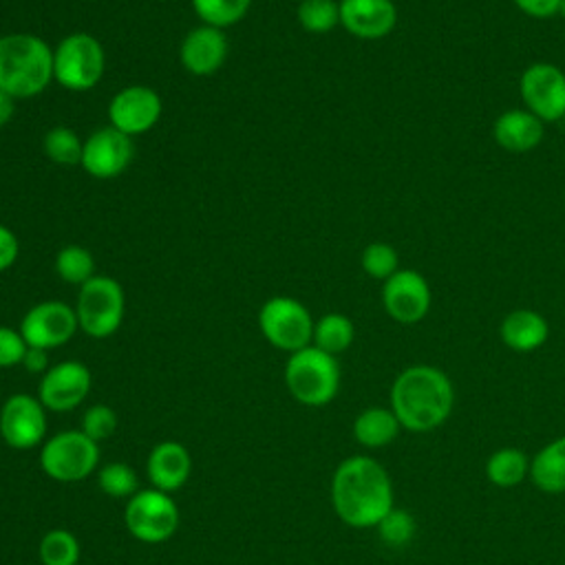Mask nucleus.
<instances>
[{
	"mask_svg": "<svg viewBox=\"0 0 565 565\" xmlns=\"http://www.w3.org/2000/svg\"><path fill=\"white\" fill-rule=\"evenodd\" d=\"M331 505L344 525L375 527L395 505L388 470L369 455L342 459L331 477Z\"/></svg>",
	"mask_w": 565,
	"mask_h": 565,
	"instance_id": "nucleus-1",
	"label": "nucleus"
},
{
	"mask_svg": "<svg viewBox=\"0 0 565 565\" xmlns=\"http://www.w3.org/2000/svg\"><path fill=\"white\" fill-rule=\"evenodd\" d=\"M388 406L402 430L433 433L448 422L455 408L452 380L433 364H411L395 375Z\"/></svg>",
	"mask_w": 565,
	"mask_h": 565,
	"instance_id": "nucleus-2",
	"label": "nucleus"
},
{
	"mask_svg": "<svg viewBox=\"0 0 565 565\" xmlns=\"http://www.w3.org/2000/svg\"><path fill=\"white\" fill-rule=\"evenodd\" d=\"M53 82V49L33 33L0 38V88L13 99L40 95Z\"/></svg>",
	"mask_w": 565,
	"mask_h": 565,
	"instance_id": "nucleus-3",
	"label": "nucleus"
},
{
	"mask_svg": "<svg viewBox=\"0 0 565 565\" xmlns=\"http://www.w3.org/2000/svg\"><path fill=\"white\" fill-rule=\"evenodd\" d=\"M285 386L305 406H327L340 391V364L335 355L309 344L289 353Z\"/></svg>",
	"mask_w": 565,
	"mask_h": 565,
	"instance_id": "nucleus-4",
	"label": "nucleus"
},
{
	"mask_svg": "<svg viewBox=\"0 0 565 565\" xmlns=\"http://www.w3.org/2000/svg\"><path fill=\"white\" fill-rule=\"evenodd\" d=\"M106 68L102 42L90 33H68L53 49V82L73 93L95 88Z\"/></svg>",
	"mask_w": 565,
	"mask_h": 565,
	"instance_id": "nucleus-5",
	"label": "nucleus"
},
{
	"mask_svg": "<svg viewBox=\"0 0 565 565\" xmlns=\"http://www.w3.org/2000/svg\"><path fill=\"white\" fill-rule=\"evenodd\" d=\"M126 296L124 287L104 274L93 276L88 282L79 287L75 300V313L79 329L97 340L113 335L124 320Z\"/></svg>",
	"mask_w": 565,
	"mask_h": 565,
	"instance_id": "nucleus-6",
	"label": "nucleus"
},
{
	"mask_svg": "<svg viewBox=\"0 0 565 565\" xmlns=\"http://www.w3.org/2000/svg\"><path fill=\"white\" fill-rule=\"evenodd\" d=\"M99 461V444L77 430H62L44 439L40 466L46 477L60 483H75L90 477Z\"/></svg>",
	"mask_w": 565,
	"mask_h": 565,
	"instance_id": "nucleus-7",
	"label": "nucleus"
},
{
	"mask_svg": "<svg viewBox=\"0 0 565 565\" xmlns=\"http://www.w3.org/2000/svg\"><path fill=\"white\" fill-rule=\"evenodd\" d=\"M313 318L309 309L291 296H274L258 309L263 338L287 353L300 351L313 340Z\"/></svg>",
	"mask_w": 565,
	"mask_h": 565,
	"instance_id": "nucleus-8",
	"label": "nucleus"
},
{
	"mask_svg": "<svg viewBox=\"0 0 565 565\" xmlns=\"http://www.w3.org/2000/svg\"><path fill=\"white\" fill-rule=\"evenodd\" d=\"M124 523L130 536L141 543H163L179 527V508L170 492L146 488L137 490L124 508Z\"/></svg>",
	"mask_w": 565,
	"mask_h": 565,
	"instance_id": "nucleus-9",
	"label": "nucleus"
},
{
	"mask_svg": "<svg viewBox=\"0 0 565 565\" xmlns=\"http://www.w3.org/2000/svg\"><path fill=\"white\" fill-rule=\"evenodd\" d=\"M79 329L75 307L62 300H44L33 305L20 320V333L29 347L57 349L66 344Z\"/></svg>",
	"mask_w": 565,
	"mask_h": 565,
	"instance_id": "nucleus-10",
	"label": "nucleus"
},
{
	"mask_svg": "<svg viewBox=\"0 0 565 565\" xmlns=\"http://www.w3.org/2000/svg\"><path fill=\"white\" fill-rule=\"evenodd\" d=\"M525 108L543 124L565 117V73L550 62H534L521 73L519 82Z\"/></svg>",
	"mask_w": 565,
	"mask_h": 565,
	"instance_id": "nucleus-11",
	"label": "nucleus"
},
{
	"mask_svg": "<svg viewBox=\"0 0 565 565\" xmlns=\"http://www.w3.org/2000/svg\"><path fill=\"white\" fill-rule=\"evenodd\" d=\"M46 408L26 393H13L0 408V437L9 448L29 450L44 444Z\"/></svg>",
	"mask_w": 565,
	"mask_h": 565,
	"instance_id": "nucleus-12",
	"label": "nucleus"
},
{
	"mask_svg": "<svg viewBox=\"0 0 565 565\" xmlns=\"http://www.w3.org/2000/svg\"><path fill=\"white\" fill-rule=\"evenodd\" d=\"M93 384L90 369L79 360H64L49 366L38 384V399L46 411L68 413L77 408Z\"/></svg>",
	"mask_w": 565,
	"mask_h": 565,
	"instance_id": "nucleus-13",
	"label": "nucleus"
},
{
	"mask_svg": "<svg viewBox=\"0 0 565 565\" xmlns=\"http://www.w3.org/2000/svg\"><path fill=\"white\" fill-rule=\"evenodd\" d=\"M430 287L417 269H397L382 285L384 311L399 324H415L430 309Z\"/></svg>",
	"mask_w": 565,
	"mask_h": 565,
	"instance_id": "nucleus-14",
	"label": "nucleus"
},
{
	"mask_svg": "<svg viewBox=\"0 0 565 565\" xmlns=\"http://www.w3.org/2000/svg\"><path fill=\"white\" fill-rule=\"evenodd\" d=\"M163 113V102L159 93L150 86H126L108 104V121L113 128L128 137H137L157 126Z\"/></svg>",
	"mask_w": 565,
	"mask_h": 565,
	"instance_id": "nucleus-15",
	"label": "nucleus"
},
{
	"mask_svg": "<svg viewBox=\"0 0 565 565\" xmlns=\"http://www.w3.org/2000/svg\"><path fill=\"white\" fill-rule=\"evenodd\" d=\"M135 157L132 137L113 128L110 124L93 130L84 139L82 168L95 179H115L130 166Z\"/></svg>",
	"mask_w": 565,
	"mask_h": 565,
	"instance_id": "nucleus-16",
	"label": "nucleus"
},
{
	"mask_svg": "<svg viewBox=\"0 0 565 565\" xmlns=\"http://www.w3.org/2000/svg\"><path fill=\"white\" fill-rule=\"evenodd\" d=\"M227 57V38L223 29L199 24L185 33L179 46V62L181 66L196 75L205 77L216 73Z\"/></svg>",
	"mask_w": 565,
	"mask_h": 565,
	"instance_id": "nucleus-17",
	"label": "nucleus"
},
{
	"mask_svg": "<svg viewBox=\"0 0 565 565\" xmlns=\"http://www.w3.org/2000/svg\"><path fill=\"white\" fill-rule=\"evenodd\" d=\"M340 24L360 40L388 35L397 24L393 0H340Z\"/></svg>",
	"mask_w": 565,
	"mask_h": 565,
	"instance_id": "nucleus-18",
	"label": "nucleus"
},
{
	"mask_svg": "<svg viewBox=\"0 0 565 565\" xmlns=\"http://www.w3.org/2000/svg\"><path fill=\"white\" fill-rule=\"evenodd\" d=\"M192 470L190 452L183 444L168 439L159 441L146 461V475L152 483V488L163 492H174L181 486H185Z\"/></svg>",
	"mask_w": 565,
	"mask_h": 565,
	"instance_id": "nucleus-19",
	"label": "nucleus"
},
{
	"mask_svg": "<svg viewBox=\"0 0 565 565\" xmlns=\"http://www.w3.org/2000/svg\"><path fill=\"white\" fill-rule=\"evenodd\" d=\"M545 124L527 108L503 110L492 126L494 141L508 152H530L543 141Z\"/></svg>",
	"mask_w": 565,
	"mask_h": 565,
	"instance_id": "nucleus-20",
	"label": "nucleus"
},
{
	"mask_svg": "<svg viewBox=\"0 0 565 565\" xmlns=\"http://www.w3.org/2000/svg\"><path fill=\"white\" fill-rule=\"evenodd\" d=\"M499 335L508 349L516 353H530L547 342L550 324L534 309H514L501 320Z\"/></svg>",
	"mask_w": 565,
	"mask_h": 565,
	"instance_id": "nucleus-21",
	"label": "nucleus"
},
{
	"mask_svg": "<svg viewBox=\"0 0 565 565\" xmlns=\"http://www.w3.org/2000/svg\"><path fill=\"white\" fill-rule=\"evenodd\" d=\"M351 433L362 448L380 450L397 439L402 426L391 406H369L355 415Z\"/></svg>",
	"mask_w": 565,
	"mask_h": 565,
	"instance_id": "nucleus-22",
	"label": "nucleus"
},
{
	"mask_svg": "<svg viewBox=\"0 0 565 565\" xmlns=\"http://www.w3.org/2000/svg\"><path fill=\"white\" fill-rule=\"evenodd\" d=\"M530 481L545 494L565 492V435L554 437L530 457Z\"/></svg>",
	"mask_w": 565,
	"mask_h": 565,
	"instance_id": "nucleus-23",
	"label": "nucleus"
},
{
	"mask_svg": "<svg viewBox=\"0 0 565 565\" xmlns=\"http://www.w3.org/2000/svg\"><path fill=\"white\" fill-rule=\"evenodd\" d=\"M483 475L494 488H516L530 479V455L516 446L497 448L488 455Z\"/></svg>",
	"mask_w": 565,
	"mask_h": 565,
	"instance_id": "nucleus-24",
	"label": "nucleus"
},
{
	"mask_svg": "<svg viewBox=\"0 0 565 565\" xmlns=\"http://www.w3.org/2000/svg\"><path fill=\"white\" fill-rule=\"evenodd\" d=\"M353 338H355V327H353L351 318L344 313L331 311L316 320L311 344L331 355H338V353H344L353 344Z\"/></svg>",
	"mask_w": 565,
	"mask_h": 565,
	"instance_id": "nucleus-25",
	"label": "nucleus"
},
{
	"mask_svg": "<svg viewBox=\"0 0 565 565\" xmlns=\"http://www.w3.org/2000/svg\"><path fill=\"white\" fill-rule=\"evenodd\" d=\"M79 556L82 547L71 530L53 527L40 539L38 558L42 565H77Z\"/></svg>",
	"mask_w": 565,
	"mask_h": 565,
	"instance_id": "nucleus-26",
	"label": "nucleus"
},
{
	"mask_svg": "<svg viewBox=\"0 0 565 565\" xmlns=\"http://www.w3.org/2000/svg\"><path fill=\"white\" fill-rule=\"evenodd\" d=\"M55 274L68 282V285H84L88 282L93 276H97V267H95V258L90 254V249L82 247V245H66L55 254L53 260Z\"/></svg>",
	"mask_w": 565,
	"mask_h": 565,
	"instance_id": "nucleus-27",
	"label": "nucleus"
},
{
	"mask_svg": "<svg viewBox=\"0 0 565 565\" xmlns=\"http://www.w3.org/2000/svg\"><path fill=\"white\" fill-rule=\"evenodd\" d=\"M42 150L44 154L57 163V166H79L82 163V152H84V141L79 135L68 128V126H53L44 132L42 139Z\"/></svg>",
	"mask_w": 565,
	"mask_h": 565,
	"instance_id": "nucleus-28",
	"label": "nucleus"
},
{
	"mask_svg": "<svg viewBox=\"0 0 565 565\" xmlns=\"http://www.w3.org/2000/svg\"><path fill=\"white\" fill-rule=\"evenodd\" d=\"M201 24H210L216 29L232 26L241 22L254 0H190Z\"/></svg>",
	"mask_w": 565,
	"mask_h": 565,
	"instance_id": "nucleus-29",
	"label": "nucleus"
},
{
	"mask_svg": "<svg viewBox=\"0 0 565 565\" xmlns=\"http://www.w3.org/2000/svg\"><path fill=\"white\" fill-rule=\"evenodd\" d=\"M298 24L309 33H329L340 24V2L335 0H300L296 9Z\"/></svg>",
	"mask_w": 565,
	"mask_h": 565,
	"instance_id": "nucleus-30",
	"label": "nucleus"
},
{
	"mask_svg": "<svg viewBox=\"0 0 565 565\" xmlns=\"http://www.w3.org/2000/svg\"><path fill=\"white\" fill-rule=\"evenodd\" d=\"M375 527L382 543L397 550V547H406L415 539L417 521L408 510L393 505Z\"/></svg>",
	"mask_w": 565,
	"mask_h": 565,
	"instance_id": "nucleus-31",
	"label": "nucleus"
},
{
	"mask_svg": "<svg viewBox=\"0 0 565 565\" xmlns=\"http://www.w3.org/2000/svg\"><path fill=\"white\" fill-rule=\"evenodd\" d=\"M97 483L104 494L113 499H130L139 490L137 472L124 461H110L99 468Z\"/></svg>",
	"mask_w": 565,
	"mask_h": 565,
	"instance_id": "nucleus-32",
	"label": "nucleus"
},
{
	"mask_svg": "<svg viewBox=\"0 0 565 565\" xmlns=\"http://www.w3.org/2000/svg\"><path fill=\"white\" fill-rule=\"evenodd\" d=\"M360 265H362L366 276L384 282L388 276H393L399 269L397 267L399 265V256H397L393 245H388L384 241H375V243H369L362 249Z\"/></svg>",
	"mask_w": 565,
	"mask_h": 565,
	"instance_id": "nucleus-33",
	"label": "nucleus"
},
{
	"mask_svg": "<svg viewBox=\"0 0 565 565\" xmlns=\"http://www.w3.org/2000/svg\"><path fill=\"white\" fill-rule=\"evenodd\" d=\"M79 430L99 444L117 430V413L108 404H93L84 411Z\"/></svg>",
	"mask_w": 565,
	"mask_h": 565,
	"instance_id": "nucleus-34",
	"label": "nucleus"
},
{
	"mask_svg": "<svg viewBox=\"0 0 565 565\" xmlns=\"http://www.w3.org/2000/svg\"><path fill=\"white\" fill-rule=\"evenodd\" d=\"M26 349H29V344L22 338L20 329H11V327L0 324V369L22 364V358H24Z\"/></svg>",
	"mask_w": 565,
	"mask_h": 565,
	"instance_id": "nucleus-35",
	"label": "nucleus"
},
{
	"mask_svg": "<svg viewBox=\"0 0 565 565\" xmlns=\"http://www.w3.org/2000/svg\"><path fill=\"white\" fill-rule=\"evenodd\" d=\"M20 254V243L13 230H9L4 223H0V271L9 269Z\"/></svg>",
	"mask_w": 565,
	"mask_h": 565,
	"instance_id": "nucleus-36",
	"label": "nucleus"
},
{
	"mask_svg": "<svg viewBox=\"0 0 565 565\" xmlns=\"http://www.w3.org/2000/svg\"><path fill=\"white\" fill-rule=\"evenodd\" d=\"M512 2L532 18H552L561 9V0H512Z\"/></svg>",
	"mask_w": 565,
	"mask_h": 565,
	"instance_id": "nucleus-37",
	"label": "nucleus"
},
{
	"mask_svg": "<svg viewBox=\"0 0 565 565\" xmlns=\"http://www.w3.org/2000/svg\"><path fill=\"white\" fill-rule=\"evenodd\" d=\"M22 366L29 373H44L49 369V351L46 349H38V347H29L24 358H22Z\"/></svg>",
	"mask_w": 565,
	"mask_h": 565,
	"instance_id": "nucleus-38",
	"label": "nucleus"
},
{
	"mask_svg": "<svg viewBox=\"0 0 565 565\" xmlns=\"http://www.w3.org/2000/svg\"><path fill=\"white\" fill-rule=\"evenodd\" d=\"M13 110H15V99L0 88V128L11 121Z\"/></svg>",
	"mask_w": 565,
	"mask_h": 565,
	"instance_id": "nucleus-39",
	"label": "nucleus"
},
{
	"mask_svg": "<svg viewBox=\"0 0 565 565\" xmlns=\"http://www.w3.org/2000/svg\"><path fill=\"white\" fill-rule=\"evenodd\" d=\"M561 15H565V0H561V9H558Z\"/></svg>",
	"mask_w": 565,
	"mask_h": 565,
	"instance_id": "nucleus-40",
	"label": "nucleus"
}]
</instances>
